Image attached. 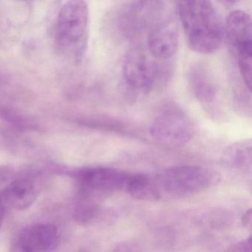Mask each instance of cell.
Segmentation results:
<instances>
[{
  "mask_svg": "<svg viewBox=\"0 0 252 252\" xmlns=\"http://www.w3.org/2000/svg\"><path fill=\"white\" fill-rule=\"evenodd\" d=\"M175 9L190 49L213 54L222 45L224 25L213 4L206 0L178 1Z\"/></svg>",
  "mask_w": 252,
  "mask_h": 252,
  "instance_id": "cell-1",
  "label": "cell"
},
{
  "mask_svg": "<svg viewBox=\"0 0 252 252\" xmlns=\"http://www.w3.org/2000/svg\"><path fill=\"white\" fill-rule=\"evenodd\" d=\"M156 200L190 197L216 185L220 176L201 166H177L150 175Z\"/></svg>",
  "mask_w": 252,
  "mask_h": 252,
  "instance_id": "cell-2",
  "label": "cell"
},
{
  "mask_svg": "<svg viewBox=\"0 0 252 252\" xmlns=\"http://www.w3.org/2000/svg\"><path fill=\"white\" fill-rule=\"evenodd\" d=\"M89 10L84 1L66 2L60 10L55 28V42L60 52L79 63L88 49Z\"/></svg>",
  "mask_w": 252,
  "mask_h": 252,
  "instance_id": "cell-3",
  "label": "cell"
},
{
  "mask_svg": "<svg viewBox=\"0 0 252 252\" xmlns=\"http://www.w3.org/2000/svg\"><path fill=\"white\" fill-rule=\"evenodd\" d=\"M224 36L234 54L242 79L252 88V28L250 15L242 10L231 11L225 19Z\"/></svg>",
  "mask_w": 252,
  "mask_h": 252,
  "instance_id": "cell-4",
  "label": "cell"
},
{
  "mask_svg": "<svg viewBox=\"0 0 252 252\" xmlns=\"http://www.w3.org/2000/svg\"><path fill=\"white\" fill-rule=\"evenodd\" d=\"M147 50L158 61H167L176 54L179 43L178 25L161 2L147 29Z\"/></svg>",
  "mask_w": 252,
  "mask_h": 252,
  "instance_id": "cell-5",
  "label": "cell"
},
{
  "mask_svg": "<svg viewBox=\"0 0 252 252\" xmlns=\"http://www.w3.org/2000/svg\"><path fill=\"white\" fill-rule=\"evenodd\" d=\"M153 139L172 147L187 145L194 135L192 122L180 107L169 106L157 115L150 128Z\"/></svg>",
  "mask_w": 252,
  "mask_h": 252,
  "instance_id": "cell-6",
  "label": "cell"
},
{
  "mask_svg": "<svg viewBox=\"0 0 252 252\" xmlns=\"http://www.w3.org/2000/svg\"><path fill=\"white\" fill-rule=\"evenodd\" d=\"M157 61L144 48L129 50L123 63L124 79L128 88L142 94L150 92L161 76L162 70Z\"/></svg>",
  "mask_w": 252,
  "mask_h": 252,
  "instance_id": "cell-7",
  "label": "cell"
},
{
  "mask_svg": "<svg viewBox=\"0 0 252 252\" xmlns=\"http://www.w3.org/2000/svg\"><path fill=\"white\" fill-rule=\"evenodd\" d=\"M131 173L114 168L95 166L78 169L73 176L81 189L95 194L125 191Z\"/></svg>",
  "mask_w": 252,
  "mask_h": 252,
  "instance_id": "cell-8",
  "label": "cell"
},
{
  "mask_svg": "<svg viewBox=\"0 0 252 252\" xmlns=\"http://www.w3.org/2000/svg\"><path fill=\"white\" fill-rule=\"evenodd\" d=\"M58 244L57 227L51 223H37L22 230L17 246L25 252H48Z\"/></svg>",
  "mask_w": 252,
  "mask_h": 252,
  "instance_id": "cell-9",
  "label": "cell"
},
{
  "mask_svg": "<svg viewBox=\"0 0 252 252\" xmlns=\"http://www.w3.org/2000/svg\"><path fill=\"white\" fill-rule=\"evenodd\" d=\"M0 199L5 207L8 206L17 210H24L36 200V187L29 180H16L1 191Z\"/></svg>",
  "mask_w": 252,
  "mask_h": 252,
  "instance_id": "cell-10",
  "label": "cell"
},
{
  "mask_svg": "<svg viewBox=\"0 0 252 252\" xmlns=\"http://www.w3.org/2000/svg\"><path fill=\"white\" fill-rule=\"evenodd\" d=\"M189 84L194 95L205 107H213L218 99L215 84L210 75L201 66L191 68L189 75Z\"/></svg>",
  "mask_w": 252,
  "mask_h": 252,
  "instance_id": "cell-11",
  "label": "cell"
},
{
  "mask_svg": "<svg viewBox=\"0 0 252 252\" xmlns=\"http://www.w3.org/2000/svg\"><path fill=\"white\" fill-rule=\"evenodd\" d=\"M99 211L96 194L80 189L75 202L73 211L75 220L82 225L89 223L98 216Z\"/></svg>",
  "mask_w": 252,
  "mask_h": 252,
  "instance_id": "cell-12",
  "label": "cell"
},
{
  "mask_svg": "<svg viewBox=\"0 0 252 252\" xmlns=\"http://www.w3.org/2000/svg\"><path fill=\"white\" fill-rule=\"evenodd\" d=\"M227 160L237 167H246L252 163V142L241 141L233 144L227 153Z\"/></svg>",
  "mask_w": 252,
  "mask_h": 252,
  "instance_id": "cell-13",
  "label": "cell"
},
{
  "mask_svg": "<svg viewBox=\"0 0 252 252\" xmlns=\"http://www.w3.org/2000/svg\"><path fill=\"white\" fill-rule=\"evenodd\" d=\"M227 252H252V238L249 237L247 240L234 245Z\"/></svg>",
  "mask_w": 252,
  "mask_h": 252,
  "instance_id": "cell-14",
  "label": "cell"
},
{
  "mask_svg": "<svg viewBox=\"0 0 252 252\" xmlns=\"http://www.w3.org/2000/svg\"><path fill=\"white\" fill-rule=\"evenodd\" d=\"M242 222L245 226L251 227V224H252V209H249L243 215V218H242Z\"/></svg>",
  "mask_w": 252,
  "mask_h": 252,
  "instance_id": "cell-15",
  "label": "cell"
},
{
  "mask_svg": "<svg viewBox=\"0 0 252 252\" xmlns=\"http://www.w3.org/2000/svg\"><path fill=\"white\" fill-rule=\"evenodd\" d=\"M112 252H132V251L131 250L129 246H126V245L122 244L115 248L114 250Z\"/></svg>",
  "mask_w": 252,
  "mask_h": 252,
  "instance_id": "cell-16",
  "label": "cell"
},
{
  "mask_svg": "<svg viewBox=\"0 0 252 252\" xmlns=\"http://www.w3.org/2000/svg\"><path fill=\"white\" fill-rule=\"evenodd\" d=\"M4 213H5V206H4L2 200L0 199V227L2 225V220L4 218Z\"/></svg>",
  "mask_w": 252,
  "mask_h": 252,
  "instance_id": "cell-17",
  "label": "cell"
},
{
  "mask_svg": "<svg viewBox=\"0 0 252 252\" xmlns=\"http://www.w3.org/2000/svg\"><path fill=\"white\" fill-rule=\"evenodd\" d=\"M13 252H25L24 251L22 250L21 249H20V247H19L17 245V247L15 248V249H14V251H13Z\"/></svg>",
  "mask_w": 252,
  "mask_h": 252,
  "instance_id": "cell-18",
  "label": "cell"
}]
</instances>
